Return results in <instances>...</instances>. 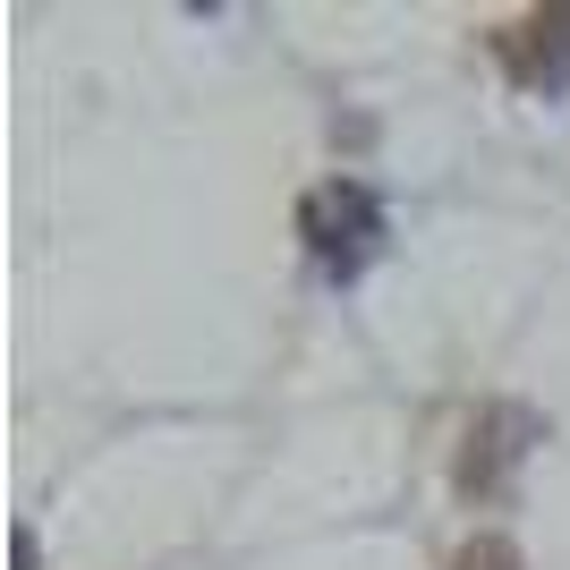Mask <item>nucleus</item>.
<instances>
[{
  "label": "nucleus",
  "mask_w": 570,
  "mask_h": 570,
  "mask_svg": "<svg viewBox=\"0 0 570 570\" xmlns=\"http://www.w3.org/2000/svg\"><path fill=\"white\" fill-rule=\"evenodd\" d=\"M537 443H546V417L528 401H476L469 426H460V452H452L460 502H511L520 494V469L537 460Z\"/></svg>",
  "instance_id": "nucleus-1"
},
{
  "label": "nucleus",
  "mask_w": 570,
  "mask_h": 570,
  "mask_svg": "<svg viewBox=\"0 0 570 570\" xmlns=\"http://www.w3.org/2000/svg\"><path fill=\"white\" fill-rule=\"evenodd\" d=\"M298 238L324 282H357L383 247V196L366 179H324V188L298 196Z\"/></svg>",
  "instance_id": "nucleus-2"
},
{
  "label": "nucleus",
  "mask_w": 570,
  "mask_h": 570,
  "mask_svg": "<svg viewBox=\"0 0 570 570\" xmlns=\"http://www.w3.org/2000/svg\"><path fill=\"white\" fill-rule=\"evenodd\" d=\"M485 43H494V60L511 69V86H528V95H562L570 86V9H520V18H502Z\"/></svg>",
  "instance_id": "nucleus-3"
},
{
  "label": "nucleus",
  "mask_w": 570,
  "mask_h": 570,
  "mask_svg": "<svg viewBox=\"0 0 570 570\" xmlns=\"http://www.w3.org/2000/svg\"><path fill=\"white\" fill-rule=\"evenodd\" d=\"M452 570H528V553L511 546V537H494V528H476L469 546L452 553Z\"/></svg>",
  "instance_id": "nucleus-4"
},
{
  "label": "nucleus",
  "mask_w": 570,
  "mask_h": 570,
  "mask_svg": "<svg viewBox=\"0 0 570 570\" xmlns=\"http://www.w3.org/2000/svg\"><path fill=\"white\" fill-rule=\"evenodd\" d=\"M18 570H43L35 562V528H18Z\"/></svg>",
  "instance_id": "nucleus-5"
}]
</instances>
